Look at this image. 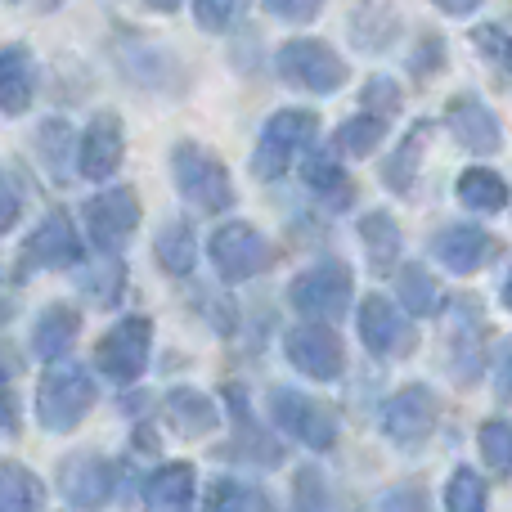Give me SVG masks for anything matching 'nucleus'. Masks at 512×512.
Returning a JSON list of instances; mask_svg holds the SVG:
<instances>
[{
    "instance_id": "obj_17",
    "label": "nucleus",
    "mask_w": 512,
    "mask_h": 512,
    "mask_svg": "<svg viewBox=\"0 0 512 512\" xmlns=\"http://www.w3.org/2000/svg\"><path fill=\"white\" fill-rule=\"evenodd\" d=\"M126 158V126L113 108H99L81 131V149H77V176L86 180H113L117 167Z\"/></svg>"
},
{
    "instance_id": "obj_42",
    "label": "nucleus",
    "mask_w": 512,
    "mask_h": 512,
    "mask_svg": "<svg viewBox=\"0 0 512 512\" xmlns=\"http://www.w3.org/2000/svg\"><path fill=\"white\" fill-rule=\"evenodd\" d=\"M18 216H23V194H18L14 176H9V171L0 167V234L14 230Z\"/></svg>"
},
{
    "instance_id": "obj_3",
    "label": "nucleus",
    "mask_w": 512,
    "mask_h": 512,
    "mask_svg": "<svg viewBox=\"0 0 512 512\" xmlns=\"http://www.w3.org/2000/svg\"><path fill=\"white\" fill-rule=\"evenodd\" d=\"M315 140H319V113H310V108H279V113H270L261 135H256L252 176L265 180V185L283 180L292 162L315 149Z\"/></svg>"
},
{
    "instance_id": "obj_10",
    "label": "nucleus",
    "mask_w": 512,
    "mask_h": 512,
    "mask_svg": "<svg viewBox=\"0 0 512 512\" xmlns=\"http://www.w3.org/2000/svg\"><path fill=\"white\" fill-rule=\"evenodd\" d=\"M409 319L414 315H409L400 301H387L382 292H369V297L360 301V310H355L360 342L369 346L373 360H405V355H414L418 333Z\"/></svg>"
},
{
    "instance_id": "obj_15",
    "label": "nucleus",
    "mask_w": 512,
    "mask_h": 512,
    "mask_svg": "<svg viewBox=\"0 0 512 512\" xmlns=\"http://www.w3.org/2000/svg\"><path fill=\"white\" fill-rule=\"evenodd\" d=\"M445 126H450L454 144L477 153V158H490V153L504 149V122H499V113L477 95V90L450 95V104H445Z\"/></svg>"
},
{
    "instance_id": "obj_34",
    "label": "nucleus",
    "mask_w": 512,
    "mask_h": 512,
    "mask_svg": "<svg viewBox=\"0 0 512 512\" xmlns=\"http://www.w3.org/2000/svg\"><path fill=\"white\" fill-rule=\"evenodd\" d=\"M477 450H481V463L490 468V477H499V481L512 477V423L508 418H486L477 427Z\"/></svg>"
},
{
    "instance_id": "obj_43",
    "label": "nucleus",
    "mask_w": 512,
    "mask_h": 512,
    "mask_svg": "<svg viewBox=\"0 0 512 512\" xmlns=\"http://www.w3.org/2000/svg\"><path fill=\"white\" fill-rule=\"evenodd\" d=\"M441 63H445V41L441 36H423V50H414L409 68H414L418 77H432V72H441Z\"/></svg>"
},
{
    "instance_id": "obj_27",
    "label": "nucleus",
    "mask_w": 512,
    "mask_h": 512,
    "mask_svg": "<svg viewBox=\"0 0 512 512\" xmlns=\"http://www.w3.org/2000/svg\"><path fill=\"white\" fill-rule=\"evenodd\" d=\"M454 194H459V203L468 207V212H481V216H495L512 203L508 180L490 167H468L459 180H454Z\"/></svg>"
},
{
    "instance_id": "obj_47",
    "label": "nucleus",
    "mask_w": 512,
    "mask_h": 512,
    "mask_svg": "<svg viewBox=\"0 0 512 512\" xmlns=\"http://www.w3.org/2000/svg\"><path fill=\"white\" fill-rule=\"evenodd\" d=\"M499 301H504V310H512V265H508L504 283H499Z\"/></svg>"
},
{
    "instance_id": "obj_18",
    "label": "nucleus",
    "mask_w": 512,
    "mask_h": 512,
    "mask_svg": "<svg viewBox=\"0 0 512 512\" xmlns=\"http://www.w3.org/2000/svg\"><path fill=\"white\" fill-rule=\"evenodd\" d=\"M432 256L450 274H477L481 265L495 256V234L481 230V225H472V221L441 225V230L432 234Z\"/></svg>"
},
{
    "instance_id": "obj_16",
    "label": "nucleus",
    "mask_w": 512,
    "mask_h": 512,
    "mask_svg": "<svg viewBox=\"0 0 512 512\" xmlns=\"http://www.w3.org/2000/svg\"><path fill=\"white\" fill-rule=\"evenodd\" d=\"M225 405H230V414H234V427H243V436L234 432L230 445H216V459H239V463H261V468H279L283 445L274 441L261 423H256L252 400H248V391H243L239 382L225 387Z\"/></svg>"
},
{
    "instance_id": "obj_45",
    "label": "nucleus",
    "mask_w": 512,
    "mask_h": 512,
    "mask_svg": "<svg viewBox=\"0 0 512 512\" xmlns=\"http://www.w3.org/2000/svg\"><path fill=\"white\" fill-rule=\"evenodd\" d=\"M495 391L499 400H512V337L499 346V360H495Z\"/></svg>"
},
{
    "instance_id": "obj_23",
    "label": "nucleus",
    "mask_w": 512,
    "mask_h": 512,
    "mask_svg": "<svg viewBox=\"0 0 512 512\" xmlns=\"http://www.w3.org/2000/svg\"><path fill=\"white\" fill-rule=\"evenodd\" d=\"M427 144H432V122H414V126L405 131V140H400L396 149L382 158L378 176H382V185H387L391 194H409V189H414L418 171H423Z\"/></svg>"
},
{
    "instance_id": "obj_46",
    "label": "nucleus",
    "mask_w": 512,
    "mask_h": 512,
    "mask_svg": "<svg viewBox=\"0 0 512 512\" xmlns=\"http://www.w3.org/2000/svg\"><path fill=\"white\" fill-rule=\"evenodd\" d=\"M441 14H450V18H472L481 9V0H432Z\"/></svg>"
},
{
    "instance_id": "obj_5",
    "label": "nucleus",
    "mask_w": 512,
    "mask_h": 512,
    "mask_svg": "<svg viewBox=\"0 0 512 512\" xmlns=\"http://www.w3.org/2000/svg\"><path fill=\"white\" fill-rule=\"evenodd\" d=\"M355 301V270L342 261V256H324V261L306 265L297 279L288 283V306L297 310L301 319H342Z\"/></svg>"
},
{
    "instance_id": "obj_37",
    "label": "nucleus",
    "mask_w": 512,
    "mask_h": 512,
    "mask_svg": "<svg viewBox=\"0 0 512 512\" xmlns=\"http://www.w3.org/2000/svg\"><path fill=\"white\" fill-rule=\"evenodd\" d=\"M292 512H333V490H328L319 468H297L292 477Z\"/></svg>"
},
{
    "instance_id": "obj_19",
    "label": "nucleus",
    "mask_w": 512,
    "mask_h": 512,
    "mask_svg": "<svg viewBox=\"0 0 512 512\" xmlns=\"http://www.w3.org/2000/svg\"><path fill=\"white\" fill-rule=\"evenodd\" d=\"M41 72H36V54L23 41L0 45V113L5 117H23L36 99Z\"/></svg>"
},
{
    "instance_id": "obj_21",
    "label": "nucleus",
    "mask_w": 512,
    "mask_h": 512,
    "mask_svg": "<svg viewBox=\"0 0 512 512\" xmlns=\"http://www.w3.org/2000/svg\"><path fill=\"white\" fill-rule=\"evenodd\" d=\"M77 337H81V310L68 306V301H54V306H45L41 315H36L32 333H27V346H32L36 360L54 364L77 346Z\"/></svg>"
},
{
    "instance_id": "obj_22",
    "label": "nucleus",
    "mask_w": 512,
    "mask_h": 512,
    "mask_svg": "<svg viewBox=\"0 0 512 512\" xmlns=\"http://www.w3.org/2000/svg\"><path fill=\"white\" fill-rule=\"evenodd\" d=\"M194 495H198L194 463H162L144 481V512H189Z\"/></svg>"
},
{
    "instance_id": "obj_8",
    "label": "nucleus",
    "mask_w": 512,
    "mask_h": 512,
    "mask_svg": "<svg viewBox=\"0 0 512 512\" xmlns=\"http://www.w3.org/2000/svg\"><path fill=\"white\" fill-rule=\"evenodd\" d=\"M270 423L283 427L292 441H301L315 454H328L337 445V414L324 405V400L306 396V391H297V387L270 391Z\"/></svg>"
},
{
    "instance_id": "obj_40",
    "label": "nucleus",
    "mask_w": 512,
    "mask_h": 512,
    "mask_svg": "<svg viewBox=\"0 0 512 512\" xmlns=\"http://www.w3.org/2000/svg\"><path fill=\"white\" fill-rule=\"evenodd\" d=\"M239 14V0H194V23L203 32H225Z\"/></svg>"
},
{
    "instance_id": "obj_29",
    "label": "nucleus",
    "mask_w": 512,
    "mask_h": 512,
    "mask_svg": "<svg viewBox=\"0 0 512 512\" xmlns=\"http://www.w3.org/2000/svg\"><path fill=\"white\" fill-rule=\"evenodd\" d=\"M45 481L23 463L0 459V512H41L45 508Z\"/></svg>"
},
{
    "instance_id": "obj_25",
    "label": "nucleus",
    "mask_w": 512,
    "mask_h": 512,
    "mask_svg": "<svg viewBox=\"0 0 512 512\" xmlns=\"http://www.w3.org/2000/svg\"><path fill=\"white\" fill-rule=\"evenodd\" d=\"M400 36V14L391 0H360L351 14V41L360 45V50L378 54L387 50L391 41Z\"/></svg>"
},
{
    "instance_id": "obj_24",
    "label": "nucleus",
    "mask_w": 512,
    "mask_h": 512,
    "mask_svg": "<svg viewBox=\"0 0 512 512\" xmlns=\"http://www.w3.org/2000/svg\"><path fill=\"white\" fill-rule=\"evenodd\" d=\"M364 243V256L378 274H391L400 265V248H405V234H400V221L391 212H364L360 225H355Z\"/></svg>"
},
{
    "instance_id": "obj_30",
    "label": "nucleus",
    "mask_w": 512,
    "mask_h": 512,
    "mask_svg": "<svg viewBox=\"0 0 512 512\" xmlns=\"http://www.w3.org/2000/svg\"><path fill=\"white\" fill-rule=\"evenodd\" d=\"M301 180H306V189L319 198H351V176H346V167H342L337 144L333 149H310L306 158H301Z\"/></svg>"
},
{
    "instance_id": "obj_48",
    "label": "nucleus",
    "mask_w": 512,
    "mask_h": 512,
    "mask_svg": "<svg viewBox=\"0 0 512 512\" xmlns=\"http://www.w3.org/2000/svg\"><path fill=\"white\" fill-rule=\"evenodd\" d=\"M149 5H153V9H167V14H171V9H176L180 0H149Z\"/></svg>"
},
{
    "instance_id": "obj_1",
    "label": "nucleus",
    "mask_w": 512,
    "mask_h": 512,
    "mask_svg": "<svg viewBox=\"0 0 512 512\" xmlns=\"http://www.w3.org/2000/svg\"><path fill=\"white\" fill-rule=\"evenodd\" d=\"M171 180H176L180 198L207 216H221L234 207L230 167H225L221 153L198 140H180L176 149H171Z\"/></svg>"
},
{
    "instance_id": "obj_2",
    "label": "nucleus",
    "mask_w": 512,
    "mask_h": 512,
    "mask_svg": "<svg viewBox=\"0 0 512 512\" xmlns=\"http://www.w3.org/2000/svg\"><path fill=\"white\" fill-rule=\"evenodd\" d=\"M95 400H99V387L86 369L54 360L50 369L41 373V382H36V423L50 436H68L86 423Z\"/></svg>"
},
{
    "instance_id": "obj_39",
    "label": "nucleus",
    "mask_w": 512,
    "mask_h": 512,
    "mask_svg": "<svg viewBox=\"0 0 512 512\" xmlns=\"http://www.w3.org/2000/svg\"><path fill=\"white\" fill-rule=\"evenodd\" d=\"M328 0H261V9L279 23H310V18L324 14Z\"/></svg>"
},
{
    "instance_id": "obj_20",
    "label": "nucleus",
    "mask_w": 512,
    "mask_h": 512,
    "mask_svg": "<svg viewBox=\"0 0 512 512\" xmlns=\"http://www.w3.org/2000/svg\"><path fill=\"white\" fill-rule=\"evenodd\" d=\"M162 418H167V427L180 441H203V436H212L225 423L221 405L194 387H171L167 400H162Z\"/></svg>"
},
{
    "instance_id": "obj_36",
    "label": "nucleus",
    "mask_w": 512,
    "mask_h": 512,
    "mask_svg": "<svg viewBox=\"0 0 512 512\" xmlns=\"http://www.w3.org/2000/svg\"><path fill=\"white\" fill-rule=\"evenodd\" d=\"M77 283L95 306H117V297H122V256L104 252V265H90Z\"/></svg>"
},
{
    "instance_id": "obj_33",
    "label": "nucleus",
    "mask_w": 512,
    "mask_h": 512,
    "mask_svg": "<svg viewBox=\"0 0 512 512\" xmlns=\"http://www.w3.org/2000/svg\"><path fill=\"white\" fill-rule=\"evenodd\" d=\"M387 126H391V117L360 108L355 117H346V122L337 126L333 144H337V153H346V158H369V153H378V144L387 140Z\"/></svg>"
},
{
    "instance_id": "obj_26",
    "label": "nucleus",
    "mask_w": 512,
    "mask_h": 512,
    "mask_svg": "<svg viewBox=\"0 0 512 512\" xmlns=\"http://www.w3.org/2000/svg\"><path fill=\"white\" fill-rule=\"evenodd\" d=\"M77 149L81 140H72V126L63 122V117H45L41 126H36V158H41V167L50 171L54 180H72L77 176Z\"/></svg>"
},
{
    "instance_id": "obj_35",
    "label": "nucleus",
    "mask_w": 512,
    "mask_h": 512,
    "mask_svg": "<svg viewBox=\"0 0 512 512\" xmlns=\"http://www.w3.org/2000/svg\"><path fill=\"white\" fill-rule=\"evenodd\" d=\"M490 486L477 468H454L445 481V512H486Z\"/></svg>"
},
{
    "instance_id": "obj_9",
    "label": "nucleus",
    "mask_w": 512,
    "mask_h": 512,
    "mask_svg": "<svg viewBox=\"0 0 512 512\" xmlns=\"http://www.w3.org/2000/svg\"><path fill=\"white\" fill-rule=\"evenodd\" d=\"M436 423H441V396H436L427 382L400 387L378 414L382 436H387L391 445H400V450H418L423 441H432Z\"/></svg>"
},
{
    "instance_id": "obj_14",
    "label": "nucleus",
    "mask_w": 512,
    "mask_h": 512,
    "mask_svg": "<svg viewBox=\"0 0 512 512\" xmlns=\"http://www.w3.org/2000/svg\"><path fill=\"white\" fill-rule=\"evenodd\" d=\"M140 221H144V207L131 185L99 189L86 203V234H90V243H95V252H117L140 230Z\"/></svg>"
},
{
    "instance_id": "obj_13",
    "label": "nucleus",
    "mask_w": 512,
    "mask_h": 512,
    "mask_svg": "<svg viewBox=\"0 0 512 512\" xmlns=\"http://www.w3.org/2000/svg\"><path fill=\"white\" fill-rule=\"evenodd\" d=\"M59 495L81 512H104L117 495V463L95 450H77L59 463Z\"/></svg>"
},
{
    "instance_id": "obj_4",
    "label": "nucleus",
    "mask_w": 512,
    "mask_h": 512,
    "mask_svg": "<svg viewBox=\"0 0 512 512\" xmlns=\"http://www.w3.org/2000/svg\"><path fill=\"white\" fill-rule=\"evenodd\" d=\"M274 72L283 86L306 90V95H337L351 77L346 59L319 36H292L274 50Z\"/></svg>"
},
{
    "instance_id": "obj_44",
    "label": "nucleus",
    "mask_w": 512,
    "mask_h": 512,
    "mask_svg": "<svg viewBox=\"0 0 512 512\" xmlns=\"http://www.w3.org/2000/svg\"><path fill=\"white\" fill-rule=\"evenodd\" d=\"M18 427V400H14V382H9V369L0 364V432H14Z\"/></svg>"
},
{
    "instance_id": "obj_7",
    "label": "nucleus",
    "mask_w": 512,
    "mask_h": 512,
    "mask_svg": "<svg viewBox=\"0 0 512 512\" xmlns=\"http://www.w3.org/2000/svg\"><path fill=\"white\" fill-rule=\"evenodd\" d=\"M207 256H212L216 274L225 283H248L274 265V243L256 230L252 221H225L221 230L207 239Z\"/></svg>"
},
{
    "instance_id": "obj_11",
    "label": "nucleus",
    "mask_w": 512,
    "mask_h": 512,
    "mask_svg": "<svg viewBox=\"0 0 512 512\" xmlns=\"http://www.w3.org/2000/svg\"><path fill=\"white\" fill-rule=\"evenodd\" d=\"M81 265V234L63 207H50L32 234H27L23 252H18L14 279H32L36 270H77Z\"/></svg>"
},
{
    "instance_id": "obj_28",
    "label": "nucleus",
    "mask_w": 512,
    "mask_h": 512,
    "mask_svg": "<svg viewBox=\"0 0 512 512\" xmlns=\"http://www.w3.org/2000/svg\"><path fill=\"white\" fill-rule=\"evenodd\" d=\"M153 261L171 274V279H185L194 274L198 265V239H194V225L189 221H167L153 239Z\"/></svg>"
},
{
    "instance_id": "obj_6",
    "label": "nucleus",
    "mask_w": 512,
    "mask_h": 512,
    "mask_svg": "<svg viewBox=\"0 0 512 512\" xmlns=\"http://www.w3.org/2000/svg\"><path fill=\"white\" fill-rule=\"evenodd\" d=\"M153 355V319L149 315H126L95 342V373L117 387H135L149 369Z\"/></svg>"
},
{
    "instance_id": "obj_31",
    "label": "nucleus",
    "mask_w": 512,
    "mask_h": 512,
    "mask_svg": "<svg viewBox=\"0 0 512 512\" xmlns=\"http://www.w3.org/2000/svg\"><path fill=\"white\" fill-rule=\"evenodd\" d=\"M203 512H274V504L252 481L216 477V481H207V490H203Z\"/></svg>"
},
{
    "instance_id": "obj_38",
    "label": "nucleus",
    "mask_w": 512,
    "mask_h": 512,
    "mask_svg": "<svg viewBox=\"0 0 512 512\" xmlns=\"http://www.w3.org/2000/svg\"><path fill=\"white\" fill-rule=\"evenodd\" d=\"M360 108H369V113H382V117H396L400 108H405V95H400V86L391 77L373 72V77L364 81V90H360Z\"/></svg>"
},
{
    "instance_id": "obj_41",
    "label": "nucleus",
    "mask_w": 512,
    "mask_h": 512,
    "mask_svg": "<svg viewBox=\"0 0 512 512\" xmlns=\"http://www.w3.org/2000/svg\"><path fill=\"white\" fill-rule=\"evenodd\" d=\"M472 41L481 45V54H486V59H495L504 72H512V32H504V27H477V32H472Z\"/></svg>"
},
{
    "instance_id": "obj_32",
    "label": "nucleus",
    "mask_w": 512,
    "mask_h": 512,
    "mask_svg": "<svg viewBox=\"0 0 512 512\" xmlns=\"http://www.w3.org/2000/svg\"><path fill=\"white\" fill-rule=\"evenodd\" d=\"M396 301L414 319H427L441 310V288H436V279L427 274V265H418V261L396 265Z\"/></svg>"
},
{
    "instance_id": "obj_12",
    "label": "nucleus",
    "mask_w": 512,
    "mask_h": 512,
    "mask_svg": "<svg viewBox=\"0 0 512 512\" xmlns=\"http://www.w3.org/2000/svg\"><path fill=\"white\" fill-rule=\"evenodd\" d=\"M283 355L288 364L310 382H337L346 373L342 337L324 324V319H301L297 328L283 333Z\"/></svg>"
}]
</instances>
